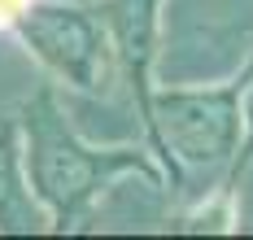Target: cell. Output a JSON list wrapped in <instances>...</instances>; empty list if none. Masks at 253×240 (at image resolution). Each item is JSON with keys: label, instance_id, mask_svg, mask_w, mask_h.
Here are the masks:
<instances>
[{"label": "cell", "instance_id": "cell-3", "mask_svg": "<svg viewBox=\"0 0 253 240\" xmlns=\"http://www.w3.org/2000/svg\"><path fill=\"white\" fill-rule=\"evenodd\" d=\"M22 48L57 83L87 92V96H105L114 83V44L109 31L96 18L92 0L87 4H66V0H26L22 9L9 18V27Z\"/></svg>", "mask_w": 253, "mask_h": 240}, {"label": "cell", "instance_id": "cell-1", "mask_svg": "<svg viewBox=\"0 0 253 240\" xmlns=\"http://www.w3.org/2000/svg\"><path fill=\"white\" fill-rule=\"evenodd\" d=\"M18 127H22L26 184L44 205L52 232H75L118 175H144L149 184L166 179L162 166H153L149 153L135 144H109V149L87 144L70 127L52 83H40L22 101Z\"/></svg>", "mask_w": 253, "mask_h": 240}, {"label": "cell", "instance_id": "cell-4", "mask_svg": "<svg viewBox=\"0 0 253 240\" xmlns=\"http://www.w3.org/2000/svg\"><path fill=\"white\" fill-rule=\"evenodd\" d=\"M96 18L109 31L114 61L123 75L131 105L140 122L149 118L153 101V66H157V44H162V0H92Z\"/></svg>", "mask_w": 253, "mask_h": 240}, {"label": "cell", "instance_id": "cell-2", "mask_svg": "<svg viewBox=\"0 0 253 240\" xmlns=\"http://www.w3.org/2000/svg\"><path fill=\"white\" fill-rule=\"evenodd\" d=\"M253 83V57L240 75L218 87H153L144 135L149 153H157L162 175L170 188H183V161L188 166H227L240 153V101Z\"/></svg>", "mask_w": 253, "mask_h": 240}, {"label": "cell", "instance_id": "cell-5", "mask_svg": "<svg viewBox=\"0 0 253 240\" xmlns=\"http://www.w3.org/2000/svg\"><path fill=\"white\" fill-rule=\"evenodd\" d=\"M44 227H48V214L35 201L22 166V127H18V118H9L0 109V232L31 236Z\"/></svg>", "mask_w": 253, "mask_h": 240}]
</instances>
